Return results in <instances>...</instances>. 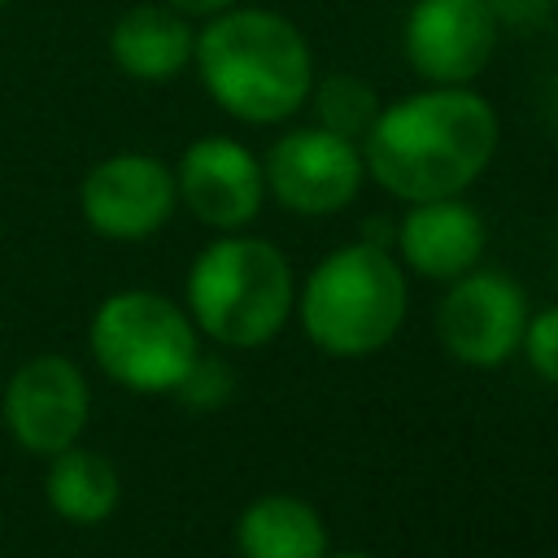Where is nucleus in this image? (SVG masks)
Returning a JSON list of instances; mask_svg holds the SVG:
<instances>
[{
	"mask_svg": "<svg viewBox=\"0 0 558 558\" xmlns=\"http://www.w3.org/2000/svg\"><path fill=\"white\" fill-rule=\"evenodd\" d=\"M192 61L214 105L248 126L292 118L314 87V52L301 26L257 4L214 13L196 31Z\"/></svg>",
	"mask_w": 558,
	"mask_h": 558,
	"instance_id": "nucleus-2",
	"label": "nucleus"
},
{
	"mask_svg": "<svg viewBox=\"0 0 558 558\" xmlns=\"http://www.w3.org/2000/svg\"><path fill=\"white\" fill-rule=\"evenodd\" d=\"M187 405H218V401H227V392H231V371L222 366V362H192V371L183 375V384L174 388Z\"/></svg>",
	"mask_w": 558,
	"mask_h": 558,
	"instance_id": "nucleus-18",
	"label": "nucleus"
},
{
	"mask_svg": "<svg viewBox=\"0 0 558 558\" xmlns=\"http://www.w3.org/2000/svg\"><path fill=\"white\" fill-rule=\"evenodd\" d=\"M519 344H523L532 371H536L545 384H558V305L532 314L527 327H523V340H519Z\"/></svg>",
	"mask_w": 558,
	"mask_h": 558,
	"instance_id": "nucleus-17",
	"label": "nucleus"
},
{
	"mask_svg": "<svg viewBox=\"0 0 558 558\" xmlns=\"http://www.w3.org/2000/svg\"><path fill=\"white\" fill-rule=\"evenodd\" d=\"M327 558V554H323ZM336 558H371V554H336Z\"/></svg>",
	"mask_w": 558,
	"mask_h": 558,
	"instance_id": "nucleus-20",
	"label": "nucleus"
},
{
	"mask_svg": "<svg viewBox=\"0 0 558 558\" xmlns=\"http://www.w3.org/2000/svg\"><path fill=\"white\" fill-rule=\"evenodd\" d=\"M92 353L131 392H174L196 362V331L157 292H113L92 318Z\"/></svg>",
	"mask_w": 558,
	"mask_h": 558,
	"instance_id": "nucleus-5",
	"label": "nucleus"
},
{
	"mask_svg": "<svg viewBox=\"0 0 558 558\" xmlns=\"http://www.w3.org/2000/svg\"><path fill=\"white\" fill-rule=\"evenodd\" d=\"M401 262L423 279H458L484 253V218L462 196L414 201L410 214L397 222Z\"/></svg>",
	"mask_w": 558,
	"mask_h": 558,
	"instance_id": "nucleus-12",
	"label": "nucleus"
},
{
	"mask_svg": "<svg viewBox=\"0 0 558 558\" xmlns=\"http://www.w3.org/2000/svg\"><path fill=\"white\" fill-rule=\"evenodd\" d=\"M235 545L244 558H323L327 527L310 501L270 493V497H257L240 514Z\"/></svg>",
	"mask_w": 558,
	"mask_h": 558,
	"instance_id": "nucleus-14",
	"label": "nucleus"
},
{
	"mask_svg": "<svg viewBox=\"0 0 558 558\" xmlns=\"http://www.w3.org/2000/svg\"><path fill=\"white\" fill-rule=\"evenodd\" d=\"M44 488H48V506L70 523H105L122 497L113 462L92 449H74V445L52 453Z\"/></svg>",
	"mask_w": 558,
	"mask_h": 558,
	"instance_id": "nucleus-15",
	"label": "nucleus"
},
{
	"mask_svg": "<svg viewBox=\"0 0 558 558\" xmlns=\"http://www.w3.org/2000/svg\"><path fill=\"white\" fill-rule=\"evenodd\" d=\"M87 423V384L65 357L26 362L4 388V427L31 453H61Z\"/></svg>",
	"mask_w": 558,
	"mask_h": 558,
	"instance_id": "nucleus-10",
	"label": "nucleus"
},
{
	"mask_svg": "<svg viewBox=\"0 0 558 558\" xmlns=\"http://www.w3.org/2000/svg\"><path fill=\"white\" fill-rule=\"evenodd\" d=\"M501 140L497 109L462 87H423L392 105H379L362 135L366 174L401 201H436L466 192L493 161Z\"/></svg>",
	"mask_w": 558,
	"mask_h": 558,
	"instance_id": "nucleus-1",
	"label": "nucleus"
},
{
	"mask_svg": "<svg viewBox=\"0 0 558 558\" xmlns=\"http://www.w3.org/2000/svg\"><path fill=\"white\" fill-rule=\"evenodd\" d=\"M4 4H9V0H0V9H4Z\"/></svg>",
	"mask_w": 558,
	"mask_h": 558,
	"instance_id": "nucleus-21",
	"label": "nucleus"
},
{
	"mask_svg": "<svg viewBox=\"0 0 558 558\" xmlns=\"http://www.w3.org/2000/svg\"><path fill=\"white\" fill-rule=\"evenodd\" d=\"M170 9H179L183 17H214V13H222V9H231L235 0H166Z\"/></svg>",
	"mask_w": 558,
	"mask_h": 558,
	"instance_id": "nucleus-19",
	"label": "nucleus"
},
{
	"mask_svg": "<svg viewBox=\"0 0 558 558\" xmlns=\"http://www.w3.org/2000/svg\"><path fill=\"white\" fill-rule=\"evenodd\" d=\"M174 187L183 205L205 227H218V231H235L253 222L266 196L262 161L240 140H227V135H205L187 144L174 170Z\"/></svg>",
	"mask_w": 558,
	"mask_h": 558,
	"instance_id": "nucleus-11",
	"label": "nucleus"
},
{
	"mask_svg": "<svg viewBox=\"0 0 558 558\" xmlns=\"http://www.w3.org/2000/svg\"><path fill=\"white\" fill-rule=\"evenodd\" d=\"M187 305L196 327L218 344L257 349L292 310V266L270 240L222 235L192 262Z\"/></svg>",
	"mask_w": 558,
	"mask_h": 558,
	"instance_id": "nucleus-4",
	"label": "nucleus"
},
{
	"mask_svg": "<svg viewBox=\"0 0 558 558\" xmlns=\"http://www.w3.org/2000/svg\"><path fill=\"white\" fill-rule=\"evenodd\" d=\"M497 35L501 22L488 0H414L401 22V52L418 78L462 87L488 70Z\"/></svg>",
	"mask_w": 558,
	"mask_h": 558,
	"instance_id": "nucleus-6",
	"label": "nucleus"
},
{
	"mask_svg": "<svg viewBox=\"0 0 558 558\" xmlns=\"http://www.w3.org/2000/svg\"><path fill=\"white\" fill-rule=\"evenodd\" d=\"M305 105H314L318 126H327V131H336V135H344L353 144H362V135L371 131V122L379 113L375 87L366 78H357V74H327L323 83L310 87Z\"/></svg>",
	"mask_w": 558,
	"mask_h": 558,
	"instance_id": "nucleus-16",
	"label": "nucleus"
},
{
	"mask_svg": "<svg viewBox=\"0 0 558 558\" xmlns=\"http://www.w3.org/2000/svg\"><path fill=\"white\" fill-rule=\"evenodd\" d=\"M262 179L266 192H275V201L292 214H336L344 209L362 179V148L327 126H296L288 135H279L262 161Z\"/></svg>",
	"mask_w": 558,
	"mask_h": 558,
	"instance_id": "nucleus-7",
	"label": "nucleus"
},
{
	"mask_svg": "<svg viewBox=\"0 0 558 558\" xmlns=\"http://www.w3.org/2000/svg\"><path fill=\"white\" fill-rule=\"evenodd\" d=\"M192 48H196V31L170 4H135L109 31L113 65L144 83L174 78L183 65H192Z\"/></svg>",
	"mask_w": 558,
	"mask_h": 558,
	"instance_id": "nucleus-13",
	"label": "nucleus"
},
{
	"mask_svg": "<svg viewBox=\"0 0 558 558\" xmlns=\"http://www.w3.org/2000/svg\"><path fill=\"white\" fill-rule=\"evenodd\" d=\"M179 201L174 174L148 153H118L92 166L78 187V205L92 231L109 240H144L153 235Z\"/></svg>",
	"mask_w": 558,
	"mask_h": 558,
	"instance_id": "nucleus-9",
	"label": "nucleus"
},
{
	"mask_svg": "<svg viewBox=\"0 0 558 558\" xmlns=\"http://www.w3.org/2000/svg\"><path fill=\"white\" fill-rule=\"evenodd\" d=\"M527 327L523 292L501 270H466L436 305L440 344L466 366H501Z\"/></svg>",
	"mask_w": 558,
	"mask_h": 558,
	"instance_id": "nucleus-8",
	"label": "nucleus"
},
{
	"mask_svg": "<svg viewBox=\"0 0 558 558\" xmlns=\"http://www.w3.org/2000/svg\"><path fill=\"white\" fill-rule=\"evenodd\" d=\"M405 318V275L366 240L327 253L301 288V327L331 357L379 353Z\"/></svg>",
	"mask_w": 558,
	"mask_h": 558,
	"instance_id": "nucleus-3",
	"label": "nucleus"
}]
</instances>
